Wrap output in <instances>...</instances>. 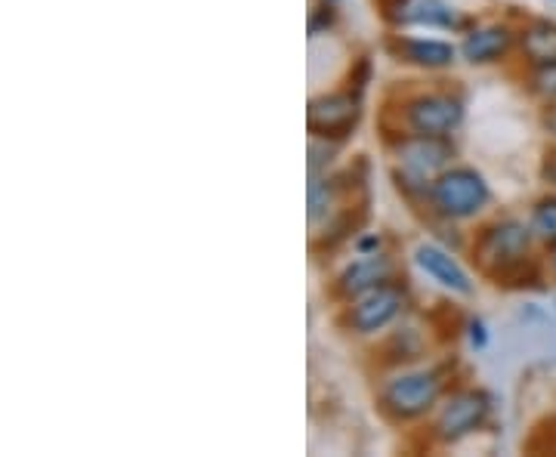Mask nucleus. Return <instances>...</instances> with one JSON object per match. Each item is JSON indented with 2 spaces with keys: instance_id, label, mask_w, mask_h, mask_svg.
<instances>
[{
  "instance_id": "nucleus-1",
  "label": "nucleus",
  "mask_w": 556,
  "mask_h": 457,
  "mask_svg": "<svg viewBox=\"0 0 556 457\" xmlns=\"http://www.w3.org/2000/svg\"><path fill=\"white\" fill-rule=\"evenodd\" d=\"M529 241H532V229H526L517 219H504L497 226H489L477 239L473 257L477 263L497 279L501 272H507L510 266H517L529 254Z\"/></svg>"
},
{
  "instance_id": "nucleus-2",
  "label": "nucleus",
  "mask_w": 556,
  "mask_h": 457,
  "mask_svg": "<svg viewBox=\"0 0 556 457\" xmlns=\"http://www.w3.org/2000/svg\"><path fill=\"white\" fill-rule=\"evenodd\" d=\"M433 204L439 207V214L445 217H473L477 211L485 207L489 201V186L485 179L479 177L477 170H467V167H457V170H445L442 177L433 179Z\"/></svg>"
},
{
  "instance_id": "nucleus-3",
  "label": "nucleus",
  "mask_w": 556,
  "mask_h": 457,
  "mask_svg": "<svg viewBox=\"0 0 556 457\" xmlns=\"http://www.w3.org/2000/svg\"><path fill=\"white\" fill-rule=\"evenodd\" d=\"M442 396V378L437 371H417V375H402L387 390H383V408L399 420H412L427 415Z\"/></svg>"
},
{
  "instance_id": "nucleus-4",
  "label": "nucleus",
  "mask_w": 556,
  "mask_h": 457,
  "mask_svg": "<svg viewBox=\"0 0 556 457\" xmlns=\"http://www.w3.org/2000/svg\"><path fill=\"white\" fill-rule=\"evenodd\" d=\"M358 118H362V100L353 90L316 97V100H309V109H306L309 134L318 137V140H343V137H350L356 130Z\"/></svg>"
},
{
  "instance_id": "nucleus-5",
  "label": "nucleus",
  "mask_w": 556,
  "mask_h": 457,
  "mask_svg": "<svg viewBox=\"0 0 556 457\" xmlns=\"http://www.w3.org/2000/svg\"><path fill=\"white\" fill-rule=\"evenodd\" d=\"M396 158L405 182H430L433 177H442L445 164L455 158V145L445 137L415 134V137L399 142Z\"/></svg>"
},
{
  "instance_id": "nucleus-6",
  "label": "nucleus",
  "mask_w": 556,
  "mask_h": 457,
  "mask_svg": "<svg viewBox=\"0 0 556 457\" xmlns=\"http://www.w3.org/2000/svg\"><path fill=\"white\" fill-rule=\"evenodd\" d=\"M402 306H405V294L393 284H380V288H371L368 294H362L350 306L346 321L356 334H375L402 313Z\"/></svg>"
},
{
  "instance_id": "nucleus-7",
  "label": "nucleus",
  "mask_w": 556,
  "mask_h": 457,
  "mask_svg": "<svg viewBox=\"0 0 556 457\" xmlns=\"http://www.w3.org/2000/svg\"><path fill=\"white\" fill-rule=\"evenodd\" d=\"M405 118H408V127L415 134H424V137H445L464 118V105L455 97L430 93V97H417V100L408 102Z\"/></svg>"
},
{
  "instance_id": "nucleus-8",
  "label": "nucleus",
  "mask_w": 556,
  "mask_h": 457,
  "mask_svg": "<svg viewBox=\"0 0 556 457\" xmlns=\"http://www.w3.org/2000/svg\"><path fill=\"white\" fill-rule=\"evenodd\" d=\"M489 418V396L477 393V390H467V393H457L439 415L437 433L445 442H457V439L470 436L473 430L482 427V420Z\"/></svg>"
},
{
  "instance_id": "nucleus-9",
  "label": "nucleus",
  "mask_w": 556,
  "mask_h": 457,
  "mask_svg": "<svg viewBox=\"0 0 556 457\" xmlns=\"http://www.w3.org/2000/svg\"><path fill=\"white\" fill-rule=\"evenodd\" d=\"M417 266L430 276L433 281H439L442 288H448V291H457V294H470L473 291V284H470V276L460 269V263H457L448 251H442L437 244H420L415 251Z\"/></svg>"
},
{
  "instance_id": "nucleus-10",
  "label": "nucleus",
  "mask_w": 556,
  "mask_h": 457,
  "mask_svg": "<svg viewBox=\"0 0 556 457\" xmlns=\"http://www.w3.org/2000/svg\"><path fill=\"white\" fill-rule=\"evenodd\" d=\"M387 279H390V259L371 254V257L356 259L353 266H346V269L340 272L338 294L340 297H362V294H368L371 288L387 284Z\"/></svg>"
},
{
  "instance_id": "nucleus-11",
  "label": "nucleus",
  "mask_w": 556,
  "mask_h": 457,
  "mask_svg": "<svg viewBox=\"0 0 556 457\" xmlns=\"http://www.w3.org/2000/svg\"><path fill=\"white\" fill-rule=\"evenodd\" d=\"M514 43V35L504 25H489V28H477L470 38L464 40L460 53L473 65H485V62L501 60Z\"/></svg>"
},
{
  "instance_id": "nucleus-12",
  "label": "nucleus",
  "mask_w": 556,
  "mask_h": 457,
  "mask_svg": "<svg viewBox=\"0 0 556 457\" xmlns=\"http://www.w3.org/2000/svg\"><path fill=\"white\" fill-rule=\"evenodd\" d=\"M399 56L405 62H415L424 68H445L448 62L455 60V47L445 43V40H424V38H408L396 43Z\"/></svg>"
},
{
  "instance_id": "nucleus-13",
  "label": "nucleus",
  "mask_w": 556,
  "mask_h": 457,
  "mask_svg": "<svg viewBox=\"0 0 556 457\" xmlns=\"http://www.w3.org/2000/svg\"><path fill=\"white\" fill-rule=\"evenodd\" d=\"M522 53L535 65L556 62V22L538 20L522 31Z\"/></svg>"
},
{
  "instance_id": "nucleus-14",
  "label": "nucleus",
  "mask_w": 556,
  "mask_h": 457,
  "mask_svg": "<svg viewBox=\"0 0 556 457\" xmlns=\"http://www.w3.org/2000/svg\"><path fill=\"white\" fill-rule=\"evenodd\" d=\"M532 232L538 239L556 244V199L538 201L535 214H532Z\"/></svg>"
},
{
  "instance_id": "nucleus-15",
  "label": "nucleus",
  "mask_w": 556,
  "mask_h": 457,
  "mask_svg": "<svg viewBox=\"0 0 556 457\" xmlns=\"http://www.w3.org/2000/svg\"><path fill=\"white\" fill-rule=\"evenodd\" d=\"M535 90L544 97V100H556V62L538 65Z\"/></svg>"
},
{
  "instance_id": "nucleus-16",
  "label": "nucleus",
  "mask_w": 556,
  "mask_h": 457,
  "mask_svg": "<svg viewBox=\"0 0 556 457\" xmlns=\"http://www.w3.org/2000/svg\"><path fill=\"white\" fill-rule=\"evenodd\" d=\"M380 7V13L387 16V20H405V10L412 7V0H375Z\"/></svg>"
},
{
  "instance_id": "nucleus-17",
  "label": "nucleus",
  "mask_w": 556,
  "mask_h": 457,
  "mask_svg": "<svg viewBox=\"0 0 556 457\" xmlns=\"http://www.w3.org/2000/svg\"><path fill=\"white\" fill-rule=\"evenodd\" d=\"M541 177L556 186V149H547V155L541 161Z\"/></svg>"
},
{
  "instance_id": "nucleus-18",
  "label": "nucleus",
  "mask_w": 556,
  "mask_h": 457,
  "mask_svg": "<svg viewBox=\"0 0 556 457\" xmlns=\"http://www.w3.org/2000/svg\"><path fill=\"white\" fill-rule=\"evenodd\" d=\"M470 340H473V346H479V350L485 346V325H482V321H473V325H470Z\"/></svg>"
},
{
  "instance_id": "nucleus-19",
  "label": "nucleus",
  "mask_w": 556,
  "mask_h": 457,
  "mask_svg": "<svg viewBox=\"0 0 556 457\" xmlns=\"http://www.w3.org/2000/svg\"><path fill=\"white\" fill-rule=\"evenodd\" d=\"M544 130L556 140V105H551V109L544 112Z\"/></svg>"
},
{
  "instance_id": "nucleus-20",
  "label": "nucleus",
  "mask_w": 556,
  "mask_h": 457,
  "mask_svg": "<svg viewBox=\"0 0 556 457\" xmlns=\"http://www.w3.org/2000/svg\"><path fill=\"white\" fill-rule=\"evenodd\" d=\"M554 263H556V257H554Z\"/></svg>"
}]
</instances>
